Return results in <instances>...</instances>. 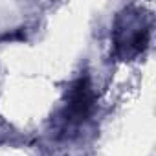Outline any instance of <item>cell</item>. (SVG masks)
Masks as SVG:
<instances>
[{"mask_svg": "<svg viewBox=\"0 0 156 156\" xmlns=\"http://www.w3.org/2000/svg\"><path fill=\"white\" fill-rule=\"evenodd\" d=\"M92 108V90L87 79L77 81L73 90L70 92V99L66 105V112H64V121L68 125H77L83 119H87V116L90 114Z\"/></svg>", "mask_w": 156, "mask_h": 156, "instance_id": "1", "label": "cell"}]
</instances>
